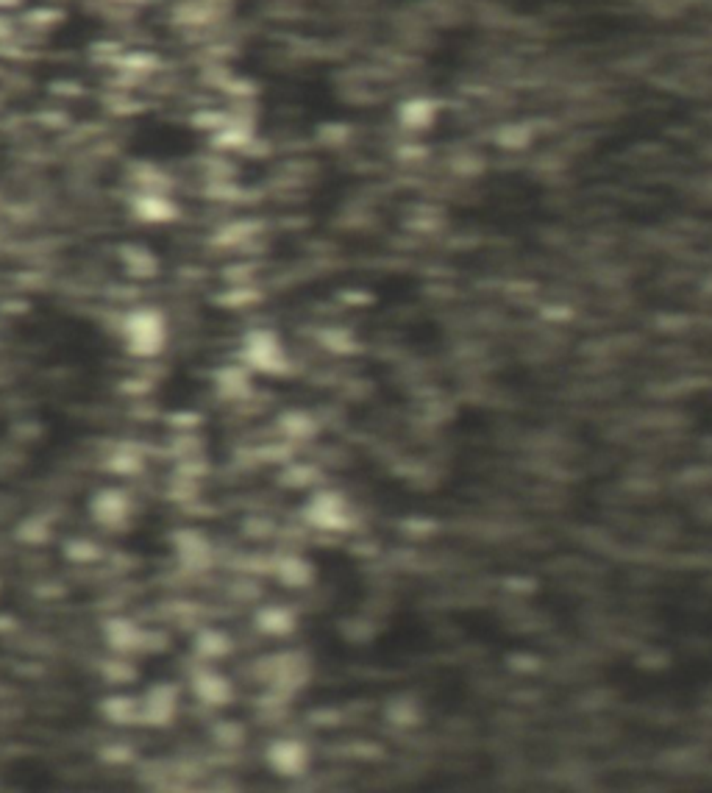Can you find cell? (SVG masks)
I'll return each instance as SVG.
<instances>
[{
  "label": "cell",
  "instance_id": "cell-1",
  "mask_svg": "<svg viewBox=\"0 0 712 793\" xmlns=\"http://www.w3.org/2000/svg\"><path fill=\"white\" fill-rule=\"evenodd\" d=\"M120 337L128 354L139 359H154L167 346V337H170L167 318L156 306H136L131 313H126L120 323Z\"/></svg>",
  "mask_w": 712,
  "mask_h": 793
},
{
  "label": "cell",
  "instance_id": "cell-2",
  "mask_svg": "<svg viewBox=\"0 0 712 793\" xmlns=\"http://www.w3.org/2000/svg\"><path fill=\"white\" fill-rule=\"evenodd\" d=\"M240 359L253 374H262V376H284L290 371L287 348H284L281 337L273 329H251L242 337Z\"/></svg>",
  "mask_w": 712,
  "mask_h": 793
},
{
  "label": "cell",
  "instance_id": "cell-3",
  "mask_svg": "<svg viewBox=\"0 0 712 793\" xmlns=\"http://www.w3.org/2000/svg\"><path fill=\"white\" fill-rule=\"evenodd\" d=\"M303 518H306L309 526H315L321 532H331V534L348 532L354 526V521H356L351 501L346 498V493H339V490L312 493L306 498V504H303Z\"/></svg>",
  "mask_w": 712,
  "mask_h": 793
},
{
  "label": "cell",
  "instance_id": "cell-4",
  "mask_svg": "<svg viewBox=\"0 0 712 793\" xmlns=\"http://www.w3.org/2000/svg\"><path fill=\"white\" fill-rule=\"evenodd\" d=\"M265 762L276 777L298 780L309 771L312 754H309V746L298 738H276L265 752Z\"/></svg>",
  "mask_w": 712,
  "mask_h": 793
},
{
  "label": "cell",
  "instance_id": "cell-5",
  "mask_svg": "<svg viewBox=\"0 0 712 793\" xmlns=\"http://www.w3.org/2000/svg\"><path fill=\"white\" fill-rule=\"evenodd\" d=\"M134 513L131 507V498L126 490H115V488H106V490H98L90 501V515L95 524L106 526V529H118L123 526Z\"/></svg>",
  "mask_w": 712,
  "mask_h": 793
},
{
  "label": "cell",
  "instance_id": "cell-6",
  "mask_svg": "<svg viewBox=\"0 0 712 793\" xmlns=\"http://www.w3.org/2000/svg\"><path fill=\"white\" fill-rule=\"evenodd\" d=\"M189 688H192L195 699L207 707H225L234 699L232 679L215 668H198L189 679Z\"/></svg>",
  "mask_w": 712,
  "mask_h": 793
},
{
  "label": "cell",
  "instance_id": "cell-7",
  "mask_svg": "<svg viewBox=\"0 0 712 793\" xmlns=\"http://www.w3.org/2000/svg\"><path fill=\"white\" fill-rule=\"evenodd\" d=\"M139 710H142V721L151 727H164L167 721H173L176 710H179V688L159 683L154 685L145 696L139 699Z\"/></svg>",
  "mask_w": 712,
  "mask_h": 793
},
{
  "label": "cell",
  "instance_id": "cell-8",
  "mask_svg": "<svg viewBox=\"0 0 712 793\" xmlns=\"http://www.w3.org/2000/svg\"><path fill=\"white\" fill-rule=\"evenodd\" d=\"M253 371L242 362V365H225L215 374V392L220 395L223 401H245L248 395L253 392Z\"/></svg>",
  "mask_w": 712,
  "mask_h": 793
},
{
  "label": "cell",
  "instance_id": "cell-9",
  "mask_svg": "<svg viewBox=\"0 0 712 793\" xmlns=\"http://www.w3.org/2000/svg\"><path fill=\"white\" fill-rule=\"evenodd\" d=\"M306 676H309L306 657H301V655H278V657H273L270 679H273L276 691L290 693V691H295L298 685L306 683Z\"/></svg>",
  "mask_w": 712,
  "mask_h": 793
},
{
  "label": "cell",
  "instance_id": "cell-10",
  "mask_svg": "<svg viewBox=\"0 0 712 793\" xmlns=\"http://www.w3.org/2000/svg\"><path fill=\"white\" fill-rule=\"evenodd\" d=\"M103 638L115 651H136L145 646V630L128 618H109L103 624Z\"/></svg>",
  "mask_w": 712,
  "mask_h": 793
},
{
  "label": "cell",
  "instance_id": "cell-11",
  "mask_svg": "<svg viewBox=\"0 0 712 793\" xmlns=\"http://www.w3.org/2000/svg\"><path fill=\"white\" fill-rule=\"evenodd\" d=\"M176 551L181 557L184 565H189L192 571L198 568H207V565L212 562V546L209 541L195 529H184V532H176Z\"/></svg>",
  "mask_w": 712,
  "mask_h": 793
},
{
  "label": "cell",
  "instance_id": "cell-12",
  "mask_svg": "<svg viewBox=\"0 0 712 793\" xmlns=\"http://www.w3.org/2000/svg\"><path fill=\"white\" fill-rule=\"evenodd\" d=\"M101 710H103V718L109 724H118V727H128V724L142 721L139 699H131V696H123V693H115V696L103 699Z\"/></svg>",
  "mask_w": 712,
  "mask_h": 793
},
{
  "label": "cell",
  "instance_id": "cell-13",
  "mask_svg": "<svg viewBox=\"0 0 712 793\" xmlns=\"http://www.w3.org/2000/svg\"><path fill=\"white\" fill-rule=\"evenodd\" d=\"M276 574L287 587H306V585H312V579H315V565L301 554H293V557L278 560Z\"/></svg>",
  "mask_w": 712,
  "mask_h": 793
},
{
  "label": "cell",
  "instance_id": "cell-14",
  "mask_svg": "<svg viewBox=\"0 0 712 793\" xmlns=\"http://www.w3.org/2000/svg\"><path fill=\"white\" fill-rule=\"evenodd\" d=\"M256 624L265 635H290L295 630V612L281 604H268L256 612Z\"/></svg>",
  "mask_w": 712,
  "mask_h": 793
},
{
  "label": "cell",
  "instance_id": "cell-15",
  "mask_svg": "<svg viewBox=\"0 0 712 793\" xmlns=\"http://www.w3.org/2000/svg\"><path fill=\"white\" fill-rule=\"evenodd\" d=\"M134 209H136V215L142 220H148V223H164V220H173L176 217V204L170 201V198L156 195V192H142L136 198Z\"/></svg>",
  "mask_w": 712,
  "mask_h": 793
},
{
  "label": "cell",
  "instance_id": "cell-16",
  "mask_svg": "<svg viewBox=\"0 0 712 793\" xmlns=\"http://www.w3.org/2000/svg\"><path fill=\"white\" fill-rule=\"evenodd\" d=\"M278 429H281V435H287L290 440H312L318 435V423H315V418H312L309 412H301V410H290V412H284L281 418H278Z\"/></svg>",
  "mask_w": 712,
  "mask_h": 793
},
{
  "label": "cell",
  "instance_id": "cell-17",
  "mask_svg": "<svg viewBox=\"0 0 712 793\" xmlns=\"http://www.w3.org/2000/svg\"><path fill=\"white\" fill-rule=\"evenodd\" d=\"M232 638L223 630H201L195 638V655L201 660H220L229 655Z\"/></svg>",
  "mask_w": 712,
  "mask_h": 793
}]
</instances>
